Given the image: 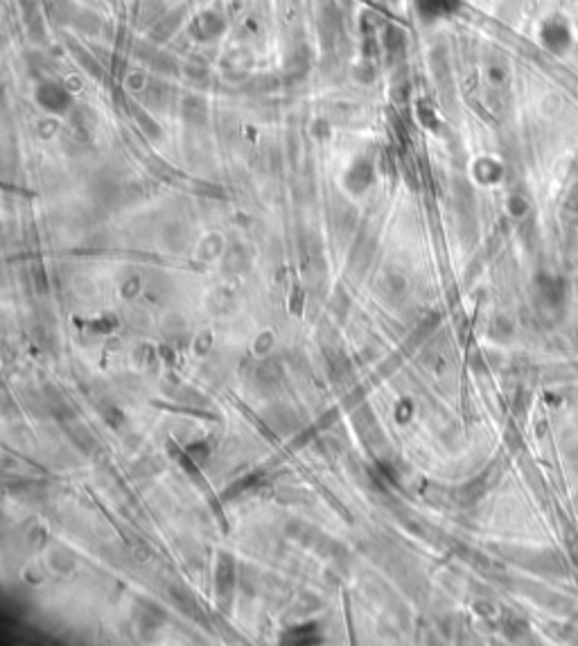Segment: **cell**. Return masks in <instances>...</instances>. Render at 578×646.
<instances>
[{"label":"cell","mask_w":578,"mask_h":646,"mask_svg":"<svg viewBox=\"0 0 578 646\" xmlns=\"http://www.w3.org/2000/svg\"><path fill=\"white\" fill-rule=\"evenodd\" d=\"M36 98H39L43 109L56 111V113L66 111V109H68V104H70L68 91H63L59 84H43V87L36 91Z\"/></svg>","instance_id":"cell-1"},{"label":"cell","mask_w":578,"mask_h":646,"mask_svg":"<svg viewBox=\"0 0 578 646\" xmlns=\"http://www.w3.org/2000/svg\"><path fill=\"white\" fill-rule=\"evenodd\" d=\"M416 3H418L423 18H436L454 9V0H416Z\"/></svg>","instance_id":"cell-2"},{"label":"cell","mask_w":578,"mask_h":646,"mask_svg":"<svg viewBox=\"0 0 578 646\" xmlns=\"http://www.w3.org/2000/svg\"><path fill=\"white\" fill-rule=\"evenodd\" d=\"M222 27H224V23H222V21H217V16H213V14H204L201 18H197V30H199V32H195V34H197V36H201V39H211V36L220 34Z\"/></svg>","instance_id":"cell-3"}]
</instances>
